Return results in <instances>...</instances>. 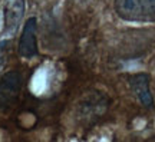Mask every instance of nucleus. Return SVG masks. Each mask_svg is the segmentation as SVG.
I'll return each mask as SVG.
<instances>
[{
  "instance_id": "nucleus-1",
  "label": "nucleus",
  "mask_w": 155,
  "mask_h": 142,
  "mask_svg": "<svg viewBox=\"0 0 155 142\" xmlns=\"http://www.w3.org/2000/svg\"><path fill=\"white\" fill-rule=\"evenodd\" d=\"M116 15L128 22H155V0H115Z\"/></svg>"
},
{
  "instance_id": "nucleus-2",
  "label": "nucleus",
  "mask_w": 155,
  "mask_h": 142,
  "mask_svg": "<svg viewBox=\"0 0 155 142\" xmlns=\"http://www.w3.org/2000/svg\"><path fill=\"white\" fill-rule=\"evenodd\" d=\"M23 78L20 72L10 71L0 78V111H6L16 104L22 92Z\"/></svg>"
},
{
  "instance_id": "nucleus-3",
  "label": "nucleus",
  "mask_w": 155,
  "mask_h": 142,
  "mask_svg": "<svg viewBox=\"0 0 155 142\" xmlns=\"http://www.w3.org/2000/svg\"><path fill=\"white\" fill-rule=\"evenodd\" d=\"M26 2L25 0H6L3 7V25L5 33L7 36H15L17 29L20 28V23L25 16Z\"/></svg>"
},
{
  "instance_id": "nucleus-4",
  "label": "nucleus",
  "mask_w": 155,
  "mask_h": 142,
  "mask_svg": "<svg viewBox=\"0 0 155 142\" xmlns=\"http://www.w3.org/2000/svg\"><path fill=\"white\" fill-rule=\"evenodd\" d=\"M36 35H38V20L36 17H30L25 23L22 35H20V40H19V55L20 56L26 59H32L39 53Z\"/></svg>"
},
{
  "instance_id": "nucleus-5",
  "label": "nucleus",
  "mask_w": 155,
  "mask_h": 142,
  "mask_svg": "<svg viewBox=\"0 0 155 142\" xmlns=\"http://www.w3.org/2000/svg\"><path fill=\"white\" fill-rule=\"evenodd\" d=\"M131 91L137 96L139 104L145 108H154V96L150 88V76L148 73H135L128 79Z\"/></svg>"
},
{
  "instance_id": "nucleus-6",
  "label": "nucleus",
  "mask_w": 155,
  "mask_h": 142,
  "mask_svg": "<svg viewBox=\"0 0 155 142\" xmlns=\"http://www.w3.org/2000/svg\"><path fill=\"white\" fill-rule=\"evenodd\" d=\"M3 66H5V59L0 58V73H2V71H3Z\"/></svg>"
}]
</instances>
